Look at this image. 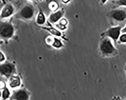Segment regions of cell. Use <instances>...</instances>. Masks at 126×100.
I'll list each match as a JSON object with an SVG mask.
<instances>
[{"label":"cell","mask_w":126,"mask_h":100,"mask_svg":"<svg viewBox=\"0 0 126 100\" xmlns=\"http://www.w3.org/2000/svg\"><path fill=\"white\" fill-rule=\"evenodd\" d=\"M9 85L12 88L17 87L21 84V79L18 76L13 75L9 79Z\"/></svg>","instance_id":"30bf717a"},{"label":"cell","mask_w":126,"mask_h":100,"mask_svg":"<svg viewBox=\"0 0 126 100\" xmlns=\"http://www.w3.org/2000/svg\"></svg>","instance_id":"83f0119b"},{"label":"cell","mask_w":126,"mask_h":100,"mask_svg":"<svg viewBox=\"0 0 126 100\" xmlns=\"http://www.w3.org/2000/svg\"><path fill=\"white\" fill-rule=\"evenodd\" d=\"M64 10H60L56 12H53L50 15L48 20L50 23H55L61 19L64 14Z\"/></svg>","instance_id":"9c48e42d"},{"label":"cell","mask_w":126,"mask_h":100,"mask_svg":"<svg viewBox=\"0 0 126 100\" xmlns=\"http://www.w3.org/2000/svg\"><path fill=\"white\" fill-rule=\"evenodd\" d=\"M111 100H122L120 97L119 96H114Z\"/></svg>","instance_id":"44dd1931"},{"label":"cell","mask_w":126,"mask_h":100,"mask_svg":"<svg viewBox=\"0 0 126 100\" xmlns=\"http://www.w3.org/2000/svg\"><path fill=\"white\" fill-rule=\"evenodd\" d=\"M67 23V21L65 19H63L62 20L60 21L59 24H62V25L65 26V25H66Z\"/></svg>","instance_id":"ac0fdd59"},{"label":"cell","mask_w":126,"mask_h":100,"mask_svg":"<svg viewBox=\"0 0 126 100\" xmlns=\"http://www.w3.org/2000/svg\"><path fill=\"white\" fill-rule=\"evenodd\" d=\"M99 52L104 57H110L116 56L117 49L115 47L110 38L107 37H102L98 47Z\"/></svg>","instance_id":"6da1fadb"},{"label":"cell","mask_w":126,"mask_h":100,"mask_svg":"<svg viewBox=\"0 0 126 100\" xmlns=\"http://www.w3.org/2000/svg\"></svg>","instance_id":"4316f807"},{"label":"cell","mask_w":126,"mask_h":100,"mask_svg":"<svg viewBox=\"0 0 126 100\" xmlns=\"http://www.w3.org/2000/svg\"><path fill=\"white\" fill-rule=\"evenodd\" d=\"M122 28L120 26L111 27L103 33L101 34V36L102 37H107L112 39L114 42H116L120 37Z\"/></svg>","instance_id":"8992f818"},{"label":"cell","mask_w":126,"mask_h":100,"mask_svg":"<svg viewBox=\"0 0 126 100\" xmlns=\"http://www.w3.org/2000/svg\"><path fill=\"white\" fill-rule=\"evenodd\" d=\"M44 29H46L50 33H52V35H55L57 36H61L62 33L59 31L58 30L56 29L53 28H44Z\"/></svg>","instance_id":"7c38bea8"},{"label":"cell","mask_w":126,"mask_h":100,"mask_svg":"<svg viewBox=\"0 0 126 100\" xmlns=\"http://www.w3.org/2000/svg\"><path fill=\"white\" fill-rule=\"evenodd\" d=\"M108 0H100L102 4H104Z\"/></svg>","instance_id":"cb8c5ba5"},{"label":"cell","mask_w":126,"mask_h":100,"mask_svg":"<svg viewBox=\"0 0 126 100\" xmlns=\"http://www.w3.org/2000/svg\"><path fill=\"white\" fill-rule=\"evenodd\" d=\"M10 93L9 89L7 88H4L2 92V97L3 100H6L10 97Z\"/></svg>","instance_id":"4fadbf2b"},{"label":"cell","mask_w":126,"mask_h":100,"mask_svg":"<svg viewBox=\"0 0 126 100\" xmlns=\"http://www.w3.org/2000/svg\"><path fill=\"white\" fill-rule=\"evenodd\" d=\"M121 32L123 33H126V25L125 28L122 29Z\"/></svg>","instance_id":"603a6c76"},{"label":"cell","mask_w":126,"mask_h":100,"mask_svg":"<svg viewBox=\"0 0 126 100\" xmlns=\"http://www.w3.org/2000/svg\"><path fill=\"white\" fill-rule=\"evenodd\" d=\"M119 41L121 43H126V33H124L120 35Z\"/></svg>","instance_id":"e0dca14e"},{"label":"cell","mask_w":126,"mask_h":100,"mask_svg":"<svg viewBox=\"0 0 126 100\" xmlns=\"http://www.w3.org/2000/svg\"><path fill=\"white\" fill-rule=\"evenodd\" d=\"M30 93L26 89H21L13 91L10 100H29Z\"/></svg>","instance_id":"52a82bcc"},{"label":"cell","mask_w":126,"mask_h":100,"mask_svg":"<svg viewBox=\"0 0 126 100\" xmlns=\"http://www.w3.org/2000/svg\"><path fill=\"white\" fill-rule=\"evenodd\" d=\"M62 43L60 40L57 38H54V41L52 44V46L56 48H60L62 46Z\"/></svg>","instance_id":"9a60e30c"},{"label":"cell","mask_w":126,"mask_h":100,"mask_svg":"<svg viewBox=\"0 0 126 100\" xmlns=\"http://www.w3.org/2000/svg\"></svg>","instance_id":"f546056e"},{"label":"cell","mask_w":126,"mask_h":100,"mask_svg":"<svg viewBox=\"0 0 126 100\" xmlns=\"http://www.w3.org/2000/svg\"></svg>","instance_id":"f1b7e54d"},{"label":"cell","mask_w":126,"mask_h":100,"mask_svg":"<svg viewBox=\"0 0 126 100\" xmlns=\"http://www.w3.org/2000/svg\"><path fill=\"white\" fill-rule=\"evenodd\" d=\"M125 73H126V64H125Z\"/></svg>","instance_id":"484cf974"},{"label":"cell","mask_w":126,"mask_h":100,"mask_svg":"<svg viewBox=\"0 0 126 100\" xmlns=\"http://www.w3.org/2000/svg\"><path fill=\"white\" fill-rule=\"evenodd\" d=\"M114 3L116 7H126V0H116L114 2Z\"/></svg>","instance_id":"5bb4252c"},{"label":"cell","mask_w":126,"mask_h":100,"mask_svg":"<svg viewBox=\"0 0 126 100\" xmlns=\"http://www.w3.org/2000/svg\"><path fill=\"white\" fill-rule=\"evenodd\" d=\"M46 40H47V42L48 43H50V44L52 43L53 44L54 41V40H53V38L50 37H48L47 38Z\"/></svg>","instance_id":"d6986e66"},{"label":"cell","mask_w":126,"mask_h":100,"mask_svg":"<svg viewBox=\"0 0 126 100\" xmlns=\"http://www.w3.org/2000/svg\"><path fill=\"white\" fill-rule=\"evenodd\" d=\"M70 0H62V1L63 2L65 3H66L68 2Z\"/></svg>","instance_id":"d4e9b609"},{"label":"cell","mask_w":126,"mask_h":100,"mask_svg":"<svg viewBox=\"0 0 126 100\" xmlns=\"http://www.w3.org/2000/svg\"><path fill=\"white\" fill-rule=\"evenodd\" d=\"M14 8L11 4H8L4 7L0 14V17L2 19L7 18L14 13Z\"/></svg>","instance_id":"ba28073f"},{"label":"cell","mask_w":126,"mask_h":100,"mask_svg":"<svg viewBox=\"0 0 126 100\" xmlns=\"http://www.w3.org/2000/svg\"><path fill=\"white\" fill-rule=\"evenodd\" d=\"M4 60H5V56H4L2 52H0V61L2 62Z\"/></svg>","instance_id":"7402d4cb"},{"label":"cell","mask_w":126,"mask_h":100,"mask_svg":"<svg viewBox=\"0 0 126 100\" xmlns=\"http://www.w3.org/2000/svg\"><path fill=\"white\" fill-rule=\"evenodd\" d=\"M14 33V28L10 22H0V37L1 39L7 40L11 38Z\"/></svg>","instance_id":"3957f363"},{"label":"cell","mask_w":126,"mask_h":100,"mask_svg":"<svg viewBox=\"0 0 126 100\" xmlns=\"http://www.w3.org/2000/svg\"><path fill=\"white\" fill-rule=\"evenodd\" d=\"M49 8L52 11H55L57 10L58 7V5L56 2H52L49 4Z\"/></svg>","instance_id":"2e32d148"},{"label":"cell","mask_w":126,"mask_h":100,"mask_svg":"<svg viewBox=\"0 0 126 100\" xmlns=\"http://www.w3.org/2000/svg\"><path fill=\"white\" fill-rule=\"evenodd\" d=\"M35 13V10L33 5L27 3L15 15V18L29 21L33 18Z\"/></svg>","instance_id":"7a4b0ae2"},{"label":"cell","mask_w":126,"mask_h":100,"mask_svg":"<svg viewBox=\"0 0 126 100\" xmlns=\"http://www.w3.org/2000/svg\"><path fill=\"white\" fill-rule=\"evenodd\" d=\"M16 73V67L14 64L6 61L0 65V74L2 76L10 78Z\"/></svg>","instance_id":"277c9868"},{"label":"cell","mask_w":126,"mask_h":100,"mask_svg":"<svg viewBox=\"0 0 126 100\" xmlns=\"http://www.w3.org/2000/svg\"><path fill=\"white\" fill-rule=\"evenodd\" d=\"M57 26L58 28H59L60 29H62H62L63 30V29H65V26L62 25V24H60L59 23L58 24H57Z\"/></svg>","instance_id":"ffe728a7"},{"label":"cell","mask_w":126,"mask_h":100,"mask_svg":"<svg viewBox=\"0 0 126 100\" xmlns=\"http://www.w3.org/2000/svg\"><path fill=\"white\" fill-rule=\"evenodd\" d=\"M46 22V17L44 14L42 12H40L38 15L36 19V22L39 25H42L45 23Z\"/></svg>","instance_id":"8fae6325"},{"label":"cell","mask_w":126,"mask_h":100,"mask_svg":"<svg viewBox=\"0 0 126 100\" xmlns=\"http://www.w3.org/2000/svg\"><path fill=\"white\" fill-rule=\"evenodd\" d=\"M108 16L113 21L123 22L126 20V10L121 8H116L109 12Z\"/></svg>","instance_id":"5b68a950"}]
</instances>
